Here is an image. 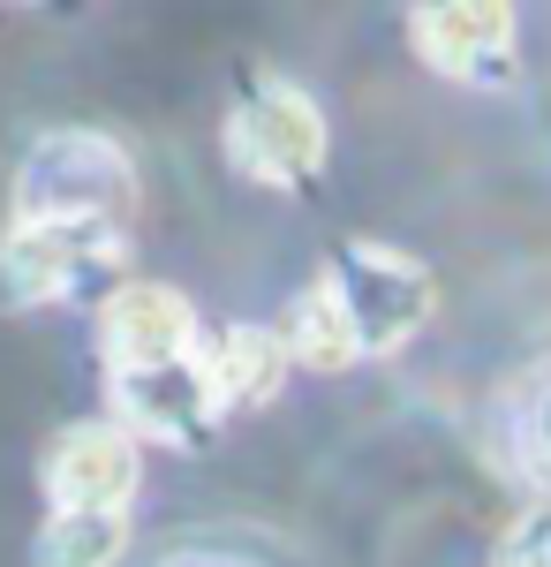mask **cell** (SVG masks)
I'll return each instance as SVG.
<instances>
[{
  "instance_id": "1",
  "label": "cell",
  "mask_w": 551,
  "mask_h": 567,
  "mask_svg": "<svg viewBox=\"0 0 551 567\" xmlns=\"http://www.w3.org/2000/svg\"><path fill=\"white\" fill-rule=\"evenodd\" d=\"M136 213H144V175H136L128 144L106 130L31 136V152L15 159V182H8V227H31V219H106V227H128Z\"/></svg>"
},
{
  "instance_id": "2",
  "label": "cell",
  "mask_w": 551,
  "mask_h": 567,
  "mask_svg": "<svg viewBox=\"0 0 551 567\" xmlns=\"http://www.w3.org/2000/svg\"><path fill=\"white\" fill-rule=\"evenodd\" d=\"M128 265V227L106 219H31L0 235V310H61L84 296H114Z\"/></svg>"
},
{
  "instance_id": "3",
  "label": "cell",
  "mask_w": 551,
  "mask_h": 567,
  "mask_svg": "<svg viewBox=\"0 0 551 567\" xmlns=\"http://www.w3.org/2000/svg\"><path fill=\"white\" fill-rule=\"evenodd\" d=\"M219 152H227V167L242 182L280 189V197H302V189H318L325 159H333V122H325V106L295 76H257L227 106Z\"/></svg>"
},
{
  "instance_id": "4",
  "label": "cell",
  "mask_w": 551,
  "mask_h": 567,
  "mask_svg": "<svg viewBox=\"0 0 551 567\" xmlns=\"http://www.w3.org/2000/svg\"><path fill=\"white\" fill-rule=\"evenodd\" d=\"M325 280L340 288V303L363 333V363H385L401 355L430 318H438V280H430L424 258H408L401 243H378V235H355L325 258Z\"/></svg>"
},
{
  "instance_id": "5",
  "label": "cell",
  "mask_w": 551,
  "mask_h": 567,
  "mask_svg": "<svg viewBox=\"0 0 551 567\" xmlns=\"http://www.w3.org/2000/svg\"><path fill=\"white\" fill-rule=\"evenodd\" d=\"M408 45L446 84L513 91V76H521V8L513 0H424V8H408Z\"/></svg>"
},
{
  "instance_id": "6",
  "label": "cell",
  "mask_w": 551,
  "mask_h": 567,
  "mask_svg": "<svg viewBox=\"0 0 551 567\" xmlns=\"http://www.w3.org/2000/svg\"><path fill=\"white\" fill-rule=\"evenodd\" d=\"M144 492V439L114 416H76L45 439L39 454V499L45 515H128Z\"/></svg>"
},
{
  "instance_id": "7",
  "label": "cell",
  "mask_w": 551,
  "mask_h": 567,
  "mask_svg": "<svg viewBox=\"0 0 551 567\" xmlns=\"http://www.w3.org/2000/svg\"><path fill=\"white\" fill-rule=\"evenodd\" d=\"M106 416L128 424L144 446H174V454H205L227 424L212 379H205V355L189 363H159V371H114L106 379Z\"/></svg>"
},
{
  "instance_id": "8",
  "label": "cell",
  "mask_w": 551,
  "mask_h": 567,
  "mask_svg": "<svg viewBox=\"0 0 551 567\" xmlns=\"http://www.w3.org/2000/svg\"><path fill=\"white\" fill-rule=\"evenodd\" d=\"M205 355L197 341V303L167 288V280H122L98 303V363L114 371H159V363H189Z\"/></svg>"
},
{
  "instance_id": "9",
  "label": "cell",
  "mask_w": 551,
  "mask_h": 567,
  "mask_svg": "<svg viewBox=\"0 0 551 567\" xmlns=\"http://www.w3.org/2000/svg\"><path fill=\"white\" fill-rule=\"evenodd\" d=\"M288 371H295V355H288V333H280V326L235 318V326H219L212 341H205V379H212L227 424L272 409V401L288 393Z\"/></svg>"
},
{
  "instance_id": "10",
  "label": "cell",
  "mask_w": 551,
  "mask_h": 567,
  "mask_svg": "<svg viewBox=\"0 0 551 567\" xmlns=\"http://www.w3.org/2000/svg\"><path fill=\"white\" fill-rule=\"evenodd\" d=\"M491 454L529 499H551V355L529 363L491 416Z\"/></svg>"
},
{
  "instance_id": "11",
  "label": "cell",
  "mask_w": 551,
  "mask_h": 567,
  "mask_svg": "<svg viewBox=\"0 0 551 567\" xmlns=\"http://www.w3.org/2000/svg\"><path fill=\"white\" fill-rule=\"evenodd\" d=\"M280 333H288V355L302 371H318V379H340V371L363 363V333H355V318H347V303H340V288L325 272L280 310Z\"/></svg>"
},
{
  "instance_id": "12",
  "label": "cell",
  "mask_w": 551,
  "mask_h": 567,
  "mask_svg": "<svg viewBox=\"0 0 551 567\" xmlns=\"http://www.w3.org/2000/svg\"><path fill=\"white\" fill-rule=\"evenodd\" d=\"M128 553V515H45L31 567H114Z\"/></svg>"
},
{
  "instance_id": "13",
  "label": "cell",
  "mask_w": 551,
  "mask_h": 567,
  "mask_svg": "<svg viewBox=\"0 0 551 567\" xmlns=\"http://www.w3.org/2000/svg\"><path fill=\"white\" fill-rule=\"evenodd\" d=\"M491 567H551V499H529V507L499 529Z\"/></svg>"
},
{
  "instance_id": "14",
  "label": "cell",
  "mask_w": 551,
  "mask_h": 567,
  "mask_svg": "<svg viewBox=\"0 0 551 567\" xmlns=\"http://www.w3.org/2000/svg\"><path fill=\"white\" fill-rule=\"evenodd\" d=\"M167 567H242V560H205V553H197V560H167Z\"/></svg>"
}]
</instances>
